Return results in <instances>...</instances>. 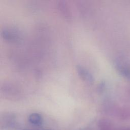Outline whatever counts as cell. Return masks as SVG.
<instances>
[{
    "instance_id": "1",
    "label": "cell",
    "mask_w": 130,
    "mask_h": 130,
    "mask_svg": "<svg viewBox=\"0 0 130 130\" xmlns=\"http://www.w3.org/2000/svg\"><path fill=\"white\" fill-rule=\"evenodd\" d=\"M2 35L5 40L9 41L16 42L20 40L19 32L14 29H4L2 31Z\"/></svg>"
},
{
    "instance_id": "2",
    "label": "cell",
    "mask_w": 130,
    "mask_h": 130,
    "mask_svg": "<svg viewBox=\"0 0 130 130\" xmlns=\"http://www.w3.org/2000/svg\"><path fill=\"white\" fill-rule=\"evenodd\" d=\"M77 71L81 79L89 84H92L94 82V78L92 75L85 68L82 66H77Z\"/></svg>"
},
{
    "instance_id": "3",
    "label": "cell",
    "mask_w": 130,
    "mask_h": 130,
    "mask_svg": "<svg viewBox=\"0 0 130 130\" xmlns=\"http://www.w3.org/2000/svg\"><path fill=\"white\" fill-rule=\"evenodd\" d=\"M116 66L121 74L125 77H130V67L126 62H118L116 63Z\"/></svg>"
},
{
    "instance_id": "4",
    "label": "cell",
    "mask_w": 130,
    "mask_h": 130,
    "mask_svg": "<svg viewBox=\"0 0 130 130\" xmlns=\"http://www.w3.org/2000/svg\"><path fill=\"white\" fill-rule=\"evenodd\" d=\"M58 8L62 14L67 18H70L71 17V14L70 12V10L68 8V5L65 4L64 2H59L58 4Z\"/></svg>"
},
{
    "instance_id": "5",
    "label": "cell",
    "mask_w": 130,
    "mask_h": 130,
    "mask_svg": "<svg viewBox=\"0 0 130 130\" xmlns=\"http://www.w3.org/2000/svg\"><path fill=\"white\" fill-rule=\"evenodd\" d=\"M29 121L33 123L38 124L41 122V117L40 115L37 113L32 114L29 116Z\"/></svg>"
},
{
    "instance_id": "6",
    "label": "cell",
    "mask_w": 130,
    "mask_h": 130,
    "mask_svg": "<svg viewBox=\"0 0 130 130\" xmlns=\"http://www.w3.org/2000/svg\"><path fill=\"white\" fill-rule=\"evenodd\" d=\"M122 130H130V128L129 127H127V128H125L122 129Z\"/></svg>"
}]
</instances>
